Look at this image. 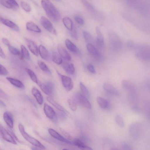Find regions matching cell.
Returning a JSON list of instances; mask_svg holds the SVG:
<instances>
[{
	"label": "cell",
	"mask_w": 150,
	"mask_h": 150,
	"mask_svg": "<svg viewBox=\"0 0 150 150\" xmlns=\"http://www.w3.org/2000/svg\"><path fill=\"white\" fill-rule=\"evenodd\" d=\"M62 64L63 69L68 74L73 75L74 73L75 68L73 64L64 61Z\"/></svg>",
	"instance_id": "obj_18"
},
{
	"label": "cell",
	"mask_w": 150,
	"mask_h": 150,
	"mask_svg": "<svg viewBox=\"0 0 150 150\" xmlns=\"http://www.w3.org/2000/svg\"><path fill=\"white\" fill-rule=\"evenodd\" d=\"M8 74V72L5 67L1 64H0V74L6 76Z\"/></svg>",
	"instance_id": "obj_44"
},
{
	"label": "cell",
	"mask_w": 150,
	"mask_h": 150,
	"mask_svg": "<svg viewBox=\"0 0 150 150\" xmlns=\"http://www.w3.org/2000/svg\"><path fill=\"white\" fill-rule=\"evenodd\" d=\"M8 49L10 52L13 55H21L20 51L16 48L10 46L8 47Z\"/></svg>",
	"instance_id": "obj_41"
},
{
	"label": "cell",
	"mask_w": 150,
	"mask_h": 150,
	"mask_svg": "<svg viewBox=\"0 0 150 150\" xmlns=\"http://www.w3.org/2000/svg\"><path fill=\"white\" fill-rule=\"evenodd\" d=\"M60 130L67 139L70 141L72 139V137L67 132L61 128H60Z\"/></svg>",
	"instance_id": "obj_46"
},
{
	"label": "cell",
	"mask_w": 150,
	"mask_h": 150,
	"mask_svg": "<svg viewBox=\"0 0 150 150\" xmlns=\"http://www.w3.org/2000/svg\"><path fill=\"white\" fill-rule=\"evenodd\" d=\"M38 64L40 68L42 71L49 74H51V71L44 62L41 61H38Z\"/></svg>",
	"instance_id": "obj_35"
},
{
	"label": "cell",
	"mask_w": 150,
	"mask_h": 150,
	"mask_svg": "<svg viewBox=\"0 0 150 150\" xmlns=\"http://www.w3.org/2000/svg\"><path fill=\"white\" fill-rule=\"evenodd\" d=\"M3 118L6 124L11 128L13 127V118L12 114L8 111L5 112L3 115Z\"/></svg>",
	"instance_id": "obj_14"
},
{
	"label": "cell",
	"mask_w": 150,
	"mask_h": 150,
	"mask_svg": "<svg viewBox=\"0 0 150 150\" xmlns=\"http://www.w3.org/2000/svg\"><path fill=\"white\" fill-rule=\"evenodd\" d=\"M139 9L143 15L150 17V3L139 5Z\"/></svg>",
	"instance_id": "obj_24"
},
{
	"label": "cell",
	"mask_w": 150,
	"mask_h": 150,
	"mask_svg": "<svg viewBox=\"0 0 150 150\" xmlns=\"http://www.w3.org/2000/svg\"><path fill=\"white\" fill-rule=\"evenodd\" d=\"M19 131L24 139L34 146L41 149H45V147L39 141L30 136L25 131L24 126L21 124L18 125Z\"/></svg>",
	"instance_id": "obj_3"
},
{
	"label": "cell",
	"mask_w": 150,
	"mask_h": 150,
	"mask_svg": "<svg viewBox=\"0 0 150 150\" xmlns=\"http://www.w3.org/2000/svg\"><path fill=\"white\" fill-rule=\"evenodd\" d=\"M65 44L67 49L71 52L75 54L79 52L78 48L69 39H67L65 40Z\"/></svg>",
	"instance_id": "obj_25"
},
{
	"label": "cell",
	"mask_w": 150,
	"mask_h": 150,
	"mask_svg": "<svg viewBox=\"0 0 150 150\" xmlns=\"http://www.w3.org/2000/svg\"><path fill=\"white\" fill-rule=\"evenodd\" d=\"M146 117L150 121V111L148 112L146 114Z\"/></svg>",
	"instance_id": "obj_56"
},
{
	"label": "cell",
	"mask_w": 150,
	"mask_h": 150,
	"mask_svg": "<svg viewBox=\"0 0 150 150\" xmlns=\"http://www.w3.org/2000/svg\"><path fill=\"white\" fill-rule=\"evenodd\" d=\"M0 57L2 58H6L5 55L1 47H0Z\"/></svg>",
	"instance_id": "obj_53"
},
{
	"label": "cell",
	"mask_w": 150,
	"mask_h": 150,
	"mask_svg": "<svg viewBox=\"0 0 150 150\" xmlns=\"http://www.w3.org/2000/svg\"><path fill=\"white\" fill-rule=\"evenodd\" d=\"M31 93L38 103L40 105H42L43 102V99L40 91L36 87H33L31 90Z\"/></svg>",
	"instance_id": "obj_20"
},
{
	"label": "cell",
	"mask_w": 150,
	"mask_h": 150,
	"mask_svg": "<svg viewBox=\"0 0 150 150\" xmlns=\"http://www.w3.org/2000/svg\"><path fill=\"white\" fill-rule=\"evenodd\" d=\"M0 21L4 24L10 28L14 31L17 32L19 31V28L18 26L15 23L10 20L0 17Z\"/></svg>",
	"instance_id": "obj_16"
},
{
	"label": "cell",
	"mask_w": 150,
	"mask_h": 150,
	"mask_svg": "<svg viewBox=\"0 0 150 150\" xmlns=\"http://www.w3.org/2000/svg\"><path fill=\"white\" fill-rule=\"evenodd\" d=\"M122 84L123 88L128 93L137 92L135 86L129 81L124 80L122 81Z\"/></svg>",
	"instance_id": "obj_21"
},
{
	"label": "cell",
	"mask_w": 150,
	"mask_h": 150,
	"mask_svg": "<svg viewBox=\"0 0 150 150\" xmlns=\"http://www.w3.org/2000/svg\"><path fill=\"white\" fill-rule=\"evenodd\" d=\"M1 135L3 139L6 141L14 144H16L17 143L9 132L1 125L0 127Z\"/></svg>",
	"instance_id": "obj_11"
},
{
	"label": "cell",
	"mask_w": 150,
	"mask_h": 150,
	"mask_svg": "<svg viewBox=\"0 0 150 150\" xmlns=\"http://www.w3.org/2000/svg\"><path fill=\"white\" fill-rule=\"evenodd\" d=\"M26 28L28 30L34 32L40 33L41 31L39 28L35 23L31 21L27 23Z\"/></svg>",
	"instance_id": "obj_28"
},
{
	"label": "cell",
	"mask_w": 150,
	"mask_h": 150,
	"mask_svg": "<svg viewBox=\"0 0 150 150\" xmlns=\"http://www.w3.org/2000/svg\"><path fill=\"white\" fill-rule=\"evenodd\" d=\"M37 84L41 90L46 95L49 96H51L53 94L51 91L47 86L45 83H44L38 81Z\"/></svg>",
	"instance_id": "obj_30"
},
{
	"label": "cell",
	"mask_w": 150,
	"mask_h": 150,
	"mask_svg": "<svg viewBox=\"0 0 150 150\" xmlns=\"http://www.w3.org/2000/svg\"><path fill=\"white\" fill-rule=\"evenodd\" d=\"M7 80L14 86L20 89H24L25 86L23 83L20 80L10 77H7Z\"/></svg>",
	"instance_id": "obj_26"
},
{
	"label": "cell",
	"mask_w": 150,
	"mask_h": 150,
	"mask_svg": "<svg viewBox=\"0 0 150 150\" xmlns=\"http://www.w3.org/2000/svg\"><path fill=\"white\" fill-rule=\"evenodd\" d=\"M21 58H24L28 60L30 59V57L29 52L25 46L22 45L21 46Z\"/></svg>",
	"instance_id": "obj_34"
},
{
	"label": "cell",
	"mask_w": 150,
	"mask_h": 150,
	"mask_svg": "<svg viewBox=\"0 0 150 150\" xmlns=\"http://www.w3.org/2000/svg\"><path fill=\"white\" fill-rule=\"evenodd\" d=\"M109 43L110 48L114 51L119 50L121 48L122 44L118 36L114 32L110 31L108 34Z\"/></svg>",
	"instance_id": "obj_4"
},
{
	"label": "cell",
	"mask_w": 150,
	"mask_h": 150,
	"mask_svg": "<svg viewBox=\"0 0 150 150\" xmlns=\"http://www.w3.org/2000/svg\"><path fill=\"white\" fill-rule=\"evenodd\" d=\"M48 131L49 134L53 138L65 143L71 145L73 144V142L63 137L53 129L49 128Z\"/></svg>",
	"instance_id": "obj_9"
},
{
	"label": "cell",
	"mask_w": 150,
	"mask_h": 150,
	"mask_svg": "<svg viewBox=\"0 0 150 150\" xmlns=\"http://www.w3.org/2000/svg\"><path fill=\"white\" fill-rule=\"evenodd\" d=\"M83 35L85 40L87 44H92L94 42V39L92 36L87 32L84 31Z\"/></svg>",
	"instance_id": "obj_33"
},
{
	"label": "cell",
	"mask_w": 150,
	"mask_h": 150,
	"mask_svg": "<svg viewBox=\"0 0 150 150\" xmlns=\"http://www.w3.org/2000/svg\"><path fill=\"white\" fill-rule=\"evenodd\" d=\"M40 21L41 24L45 29L54 34H57V32L52 24L47 18L44 16H42Z\"/></svg>",
	"instance_id": "obj_8"
},
{
	"label": "cell",
	"mask_w": 150,
	"mask_h": 150,
	"mask_svg": "<svg viewBox=\"0 0 150 150\" xmlns=\"http://www.w3.org/2000/svg\"><path fill=\"white\" fill-rule=\"evenodd\" d=\"M70 34L71 36L75 39L78 38V35L75 28L73 27L72 31H70Z\"/></svg>",
	"instance_id": "obj_50"
},
{
	"label": "cell",
	"mask_w": 150,
	"mask_h": 150,
	"mask_svg": "<svg viewBox=\"0 0 150 150\" xmlns=\"http://www.w3.org/2000/svg\"><path fill=\"white\" fill-rule=\"evenodd\" d=\"M75 21L79 24L82 25L84 24V21L83 18L79 15H76L74 16Z\"/></svg>",
	"instance_id": "obj_45"
},
{
	"label": "cell",
	"mask_w": 150,
	"mask_h": 150,
	"mask_svg": "<svg viewBox=\"0 0 150 150\" xmlns=\"http://www.w3.org/2000/svg\"><path fill=\"white\" fill-rule=\"evenodd\" d=\"M122 146L124 149L132 150L133 149L132 146L128 143L124 142L122 144Z\"/></svg>",
	"instance_id": "obj_49"
},
{
	"label": "cell",
	"mask_w": 150,
	"mask_h": 150,
	"mask_svg": "<svg viewBox=\"0 0 150 150\" xmlns=\"http://www.w3.org/2000/svg\"><path fill=\"white\" fill-rule=\"evenodd\" d=\"M103 87L105 91L111 94L116 96H119L120 95L119 91L113 86L109 83H104Z\"/></svg>",
	"instance_id": "obj_19"
},
{
	"label": "cell",
	"mask_w": 150,
	"mask_h": 150,
	"mask_svg": "<svg viewBox=\"0 0 150 150\" xmlns=\"http://www.w3.org/2000/svg\"><path fill=\"white\" fill-rule=\"evenodd\" d=\"M67 102L71 109L74 111H76L77 107L75 101L69 98L67 99Z\"/></svg>",
	"instance_id": "obj_40"
},
{
	"label": "cell",
	"mask_w": 150,
	"mask_h": 150,
	"mask_svg": "<svg viewBox=\"0 0 150 150\" xmlns=\"http://www.w3.org/2000/svg\"><path fill=\"white\" fill-rule=\"evenodd\" d=\"M46 99L49 103L54 106L57 109L61 111L64 112L66 114H69V112L63 106L50 97H46Z\"/></svg>",
	"instance_id": "obj_22"
},
{
	"label": "cell",
	"mask_w": 150,
	"mask_h": 150,
	"mask_svg": "<svg viewBox=\"0 0 150 150\" xmlns=\"http://www.w3.org/2000/svg\"><path fill=\"white\" fill-rule=\"evenodd\" d=\"M61 57L59 54L55 52H53L52 53V59L53 61L57 64H61L63 62Z\"/></svg>",
	"instance_id": "obj_32"
},
{
	"label": "cell",
	"mask_w": 150,
	"mask_h": 150,
	"mask_svg": "<svg viewBox=\"0 0 150 150\" xmlns=\"http://www.w3.org/2000/svg\"><path fill=\"white\" fill-rule=\"evenodd\" d=\"M80 86L81 90L83 95L87 98L90 97L89 91L86 87L82 82L80 83Z\"/></svg>",
	"instance_id": "obj_39"
},
{
	"label": "cell",
	"mask_w": 150,
	"mask_h": 150,
	"mask_svg": "<svg viewBox=\"0 0 150 150\" xmlns=\"http://www.w3.org/2000/svg\"><path fill=\"white\" fill-rule=\"evenodd\" d=\"M11 134L13 136V137H14V138L18 141L20 142V141L18 139V138L17 137L16 135L13 132H11Z\"/></svg>",
	"instance_id": "obj_55"
},
{
	"label": "cell",
	"mask_w": 150,
	"mask_h": 150,
	"mask_svg": "<svg viewBox=\"0 0 150 150\" xmlns=\"http://www.w3.org/2000/svg\"><path fill=\"white\" fill-rule=\"evenodd\" d=\"M135 55L139 59L145 61L150 60V47L145 45H136Z\"/></svg>",
	"instance_id": "obj_2"
},
{
	"label": "cell",
	"mask_w": 150,
	"mask_h": 150,
	"mask_svg": "<svg viewBox=\"0 0 150 150\" xmlns=\"http://www.w3.org/2000/svg\"><path fill=\"white\" fill-rule=\"evenodd\" d=\"M1 4L5 7L12 9L11 7L7 0H0Z\"/></svg>",
	"instance_id": "obj_48"
},
{
	"label": "cell",
	"mask_w": 150,
	"mask_h": 150,
	"mask_svg": "<svg viewBox=\"0 0 150 150\" xmlns=\"http://www.w3.org/2000/svg\"><path fill=\"white\" fill-rule=\"evenodd\" d=\"M86 47L88 52L94 58L98 60L102 59V55L92 44H87Z\"/></svg>",
	"instance_id": "obj_10"
},
{
	"label": "cell",
	"mask_w": 150,
	"mask_h": 150,
	"mask_svg": "<svg viewBox=\"0 0 150 150\" xmlns=\"http://www.w3.org/2000/svg\"><path fill=\"white\" fill-rule=\"evenodd\" d=\"M57 50L61 56L67 61L71 60V57L65 48L62 45L59 44L57 47Z\"/></svg>",
	"instance_id": "obj_15"
},
{
	"label": "cell",
	"mask_w": 150,
	"mask_h": 150,
	"mask_svg": "<svg viewBox=\"0 0 150 150\" xmlns=\"http://www.w3.org/2000/svg\"><path fill=\"white\" fill-rule=\"evenodd\" d=\"M43 110L46 116L50 119H54L56 117L55 112L52 108L46 103L44 104Z\"/></svg>",
	"instance_id": "obj_12"
},
{
	"label": "cell",
	"mask_w": 150,
	"mask_h": 150,
	"mask_svg": "<svg viewBox=\"0 0 150 150\" xmlns=\"http://www.w3.org/2000/svg\"><path fill=\"white\" fill-rule=\"evenodd\" d=\"M60 77L62 84L65 88L67 91H70L73 88V83L71 78L67 76L62 75L58 73Z\"/></svg>",
	"instance_id": "obj_7"
},
{
	"label": "cell",
	"mask_w": 150,
	"mask_h": 150,
	"mask_svg": "<svg viewBox=\"0 0 150 150\" xmlns=\"http://www.w3.org/2000/svg\"><path fill=\"white\" fill-rule=\"evenodd\" d=\"M25 70L32 81L37 84L38 80L34 72L30 69L27 68H25Z\"/></svg>",
	"instance_id": "obj_36"
},
{
	"label": "cell",
	"mask_w": 150,
	"mask_h": 150,
	"mask_svg": "<svg viewBox=\"0 0 150 150\" xmlns=\"http://www.w3.org/2000/svg\"><path fill=\"white\" fill-rule=\"evenodd\" d=\"M75 100L79 104L87 109H90L92 107L91 105L86 97L80 93L76 94L75 97Z\"/></svg>",
	"instance_id": "obj_6"
},
{
	"label": "cell",
	"mask_w": 150,
	"mask_h": 150,
	"mask_svg": "<svg viewBox=\"0 0 150 150\" xmlns=\"http://www.w3.org/2000/svg\"><path fill=\"white\" fill-rule=\"evenodd\" d=\"M7 1L11 6L12 9L16 10L19 9V5L15 0H7Z\"/></svg>",
	"instance_id": "obj_43"
},
{
	"label": "cell",
	"mask_w": 150,
	"mask_h": 150,
	"mask_svg": "<svg viewBox=\"0 0 150 150\" xmlns=\"http://www.w3.org/2000/svg\"><path fill=\"white\" fill-rule=\"evenodd\" d=\"M96 100L98 104L101 108L105 109L109 107V103L105 99L98 96L97 97Z\"/></svg>",
	"instance_id": "obj_29"
},
{
	"label": "cell",
	"mask_w": 150,
	"mask_h": 150,
	"mask_svg": "<svg viewBox=\"0 0 150 150\" xmlns=\"http://www.w3.org/2000/svg\"><path fill=\"white\" fill-rule=\"evenodd\" d=\"M115 121L120 127H123L125 126L123 119L122 117L118 114H116L115 117Z\"/></svg>",
	"instance_id": "obj_38"
},
{
	"label": "cell",
	"mask_w": 150,
	"mask_h": 150,
	"mask_svg": "<svg viewBox=\"0 0 150 150\" xmlns=\"http://www.w3.org/2000/svg\"><path fill=\"white\" fill-rule=\"evenodd\" d=\"M131 108L132 110L138 113L140 112V109L137 105H132Z\"/></svg>",
	"instance_id": "obj_51"
},
{
	"label": "cell",
	"mask_w": 150,
	"mask_h": 150,
	"mask_svg": "<svg viewBox=\"0 0 150 150\" xmlns=\"http://www.w3.org/2000/svg\"><path fill=\"white\" fill-rule=\"evenodd\" d=\"M146 85L147 88L150 91V81H147L146 83Z\"/></svg>",
	"instance_id": "obj_54"
},
{
	"label": "cell",
	"mask_w": 150,
	"mask_h": 150,
	"mask_svg": "<svg viewBox=\"0 0 150 150\" xmlns=\"http://www.w3.org/2000/svg\"><path fill=\"white\" fill-rule=\"evenodd\" d=\"M96 43L98 47H103L104 45V38L103 34L99 28L97 27L96 28Z\"/></svg>",
	"instance_id": "obj_17"
},
{
	"label": "cell",
	"mask_w": 150,
	"mask_h": 150,
	"mask_svg": "<svg viewBox=\"0 0 150 150\" xmlns=\"http://www.w3.org/2000/svg\"><path fill=\"white\" fill-rule=\"evenodd\" d=\"M21 5L22 8L25 11L29 12L31 11V7L27 3L22 1L21 2Z\"/></svg>",
	"instance_id": "obj_42"
},
{
	"label": "cell",
	"mask_w": 150,
	"mask_h": 150,
	"mask_svg": "<svg viewBox=\"0 0 150 150\" xmlns=\"http://www.w3.org/2000/svg\"><path fill=\"white\" fill-rule=\"evenodd\" d=\"M82 3L83 5L90 11L93 13H96V10L93 5L85 0H82Z\"/></svg>",
	"instance_id": "obj_37"
},
{
	"label": "cell",
	"mask_w": 150,
	"mask_h": 150,
	"mask_svg": "<svg viewBox=\"0 0 150 150\" xmlns=\"http://www.w3.org/2000/svg\"><path fill=\"white\" fill-rule=\"evenodd\" d=\"M0 104L2 106L5 107L6 106V105L1 100H0Z\"/></svg>",
	"instance_id": "obj_57"
},
{
	"label": "cell",
	"mask_w": 150,
	"mask_h": 150,
	"mask_svg": "<svg viewBox=\"0 0 150 150\" xmlns=\"http://www.w3.org/2000/svg\"><path fill=\"white\" fill-rule=\"evenodd\" d=\"M142 129L141 124L137 122L131 123L129 127V132L130 136L134 139H137L139 137Z\"/></svg>",
	"instance_id": "obj_5"
},
{
	"label": "cell",
	"mask_w": 150,
	"mask_h": 150,
	"mask_svg": "<svg viewBox=\"0 0 150 150\" xmlns=\"http://www.w3.org/2000/svg\"><path fill=\"white\" fill-rule=\"evenodd\" d=\"M56 0L59 1V0Z\"/></svg>",
	"instance_id": "obj_58"
},
{
	"label": "cell",
	"mask_w": 150,
	"mask_h": 150,
	"mask_svg": "<svg viewBox=\"0 0 150 150\" xmlns=\"http://www.w3.org/2000/svg\"><path fill=\"white\" fill-rule=\"evenodd\" d=\"M38 52L41 57L43 59L47 60L50 58V54L46 48L42 45L39 46Z\"/></svg>",
	"instance_id": "obj_23"
},
{
	"label": "cell",
	"mask_w": 150,
	"mask_h": 150,
	"mask_svg": "<svg viewBox=\"0 0 150 150\" xmlns=\"http://www.w3.org/2000/svg\"><path fill=\"white\" fill-rule=\"evenodd\" d=\"M73 143V144L82 149H92L91 147L86 145L83 142L79 139H74Z\"/></svg>",
	"instance_id": "obj_27"
},
{
	"label": "cell",
	"mask_w": 150,
	"mask_h": 150,
	"mask_svg": "<svg viewBox=\"0 0 150 150\" xmlns=\"http://www.w3.org/2000/svg\"><path fill=\"white\" fill-rule=\"evenodd\" d=\"M62 21L65 27L70 31L72 30L73 28L72 22L69 18L65 17L63 18Z\"/></svg>",
	"instance_id": "obj_31"
},
{
	"label": "cell",
	"mask_w": 150,
	"mask_h": 150,
	"mask_svg": "<svg viewBox=\"0 0 150 150\" xmlns=\"http://www.w3.org/2000/svg\"><path fill=\"white\" fill-rule=\"evenodd\" d=\"M42 7L48 16L54 22H58L61 17L60 13L53 4L49 0H42Z\"/></svg>",
	"instance_id": "obj_1"
},
{
	"label": "cell",
	"mask_w": 150,
	"mask_h": 150,
	"mask_svg": "<svg viewBox=\"0 0 150 150\" xmlns=\"http://www.w3.org/2000/svg\"><path fill=\"white\" fill-rule=\"evenodd\" d=\"M87 69L89 72L91 74H96V71L94 67L92 64H88L87 66Z\"/></svg>",
	"instance_id": "obj_47"
},
{
	"label": "cell",
	"mask_w": 150,
	"mask_h": 150,
	"mask_svg": "<svg viewBox=\"0 0 150 150\" xmlns=\"http://www.w3.org/2000/svg\"><path fill=\"white\" fill-rule=\"evenodd\" d=\"M2 40L3 43L6 46L8 47L11 46L9 41L6 38H3L2 39Z\"/></svg>",
	"instance_id": "obj_52"
},
{
	"label": "cell",
	"mask_w": 150,
	"mask_h": 150,
	"mask_svg": "<svg viewBox=\"0 0 150 150\" xmlns=\"http://www.w3.org/2000/svg\"><path fill=\"white\" fill-rule=\"evenodd\" d=\"M25 41L29 50L34 55L38 56V49L35 43L32 40L25 38Z\"/></svg>",
	"instance_id": "obj_13"
}]
</instances>
